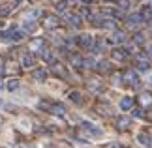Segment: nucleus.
Here are the masks:
<instances>
[{
  "instance_id": "25",
  "label": "nucleus",
  "mask_w": 152,
  "mask_h": 148,
  "mask_svg": "<svg viewBox=\"0 0 152 148\" xmlns=\"http://www.w3.org/2000/svg\"><path fill=\"white\" fill-rule=\"evenodd\" d=\"M83 66H85V68H94V66H96L94 58H83Z\"/></svg>"
},
{
  "instance_id": "3",
  "label": "nucleus",
  "mask_w": 152,
  "mask_h": 148,
  "mask_svg": "<svg viewBox=\"0 0 152 148\" xmlns=\"http://www.w3.org/2000/svg\"><path fill=\"white\" fill-rule=\"evenodd\" d=\"M81 129L86 133H90V135H96V137H100L102 135V129H98L96 126H92L90 122H81Z\"/></svg>"
},
{
  "instance_id": "2",
  "label": "nucleus",
  "mask_w": 152,
  "mask_h": 148,
  "mask_svg": "<svg viewBox=\"0 0 152 148\" xmlns=\"http://www.w3.org/2000/svg\"><path fill=\"white\" fill-rule=\"evenodd\" d=\"M122 79H124L128 85H132L133 88H137V86H139V85H137V81H139V79H137V73L133 71V69H128V71H124Z\"/></svg>"
},
{
  "instance_id": "14",
  "label": "nucleus",
  "mask_w": 152,
  "mask_h": 148,
  "mask_svg": "<svg viewBox=\"0 0 152 148\" xmlns=\"http://www.w3.org/2000/svg\"><path fill=\"white\" fill-rule=\"evenodd\" d=\"M28 47H30V51H43V39H32Z\"/></svg>"
},
{
  "instance_id": "19",
  "label": "nucleus",
  "mask_w": 152,
  "mask_h": 148,
  "mask_svg": "<svg viewBox=\"0 0 152 148\" xmlns=\"http://www.w3.org/2000/svg\"><path fill=\"white\" fill-rule=\"evenodd\" d=\"M23 30H25V32H32V30H36V23H34V21H25V25H23Z\"/></svg>"
},
{
  "instance_id": "17",
  "label": "nucleus",
  "mask_w": 152,
  "mask_h": 148,
  "mask_svg": "<svg viewBox=\"0 0 152 148\" xmlns=\"http://www.w3.org/2000/svg\"><path fill=\"white\" fill-rule=\"evenodd\" d=\"M128 126H130V120H128V118H124V116L116 118V128L118 129H126Z\"/></svg>"
},
{
  "instance_id": "7",
  "label": "nucleus",
  "mask_w": 152,
  "mask_h": 148,
  "mask_svg": "<svg viewBox=\"0 0 152 148\" xmlns=\"http://www.w3.org/2000/svg\"><path fill=\"white\" fill-rule=\"evenodd\" d=\"M139 15H141L143 21H152V6H145V8L139 11Z\"/></svg>"
},
{
  "instance_id": "20",
  "label": "nucleus",
  "mask_w": 152,
  "mask_h": 148,
  "mask_svg": "<svg viewBox=\"0 0 152 148\" xmlns=\"http://www.w3.org/2000/svg\"><path fill=\"white\" fill-rule=\"evenodd\" d=\"M6 88H8V90H11V92L17 90V88H19V81H17V79H10L8 85H6Z\"/></svg>"
},
{
  "instance_id": "15",
  "label": "nucleus",
  "mask_w": 152,
  "mask_h": 148,
  "mask_svg": "<svg viewBox=\"0 0 152 148\" xmlns=\"http://www.w3.org/2000/svg\"><path fill=\"white\" fill-rule=\"evenodd\" d=\"M66 19H68L69 23H72L73 26H79V25H81V21H83V19H81V17H79L77 13H68V15H66Z\"/></svg>"
},
{
  "instance_id": "43",
  "label": "nucleus",
  "mask_w": 152,
  "mask_h": 148,
  "mask_svg": "<svg viewBox=\"0 0 152 148\" xmlns=\"http://www.w3.org/2000/svg\"><path fill=\"white\" fill-rule=\"evenodd\" d=\"M0 126H2V116H0Z\"/></svg>"
},
{
  "instance_id": "16",
  "label": "nucleus",
  "mask_w": 152,
  "mask_h": 148,
  "mask_svg": "<svg viewBox=\"0 0 152 148\" xmlns=\"http://www.w3.org/2000/svg\"><path fill=\"white\" fill-rule=\"evenodd\" d=\"M21 64H23V68H32L34 66V58H32V55H25L21 58Z\"/></svg>"
},
{
  "instance_id": "37",
  "label": "nucleus",
  "mask_w": 152,
  "mask_h": 148,
  "mask_svg": "<svg viewBox=\"0 0 152 148\" xmlns=\"http://www.w3.org/2000/svg\"><path fill=\"white\" fill-rule=\"evenodd\" d=\"M105 148H120V146L116 144V143H111V144H107V146H105Z\"/></svg>"
},
{
  "instance_id": "1",
  "label": "nucleus",
  "mask_w": 152,
  "mask_h": 148,
  "mask_svg": "<svg viewBox=\"0 0 152 148\" xmlns=\"http://www.w3.org/2000/svg\"><path fill=\"white\" fill-rule=\"evenodd\" d=\"M42 107H43V109H49L51 114H55V116H58V118H64V116H66V107H64V105H60V103H51V105L42 103Z\"/></svg>"
},
{
  "instance_id": "22",
  "label": "nucleus",
  "mask_w": 152,
  "mask_h": 148,
  "mask_svg": "<svg viewBox=\"0 0 152 148\" xmlns=\"http://www.w3.org/2000/svg\"><path fill=\"white\" fill-rule=\"evenodd\" d=\"M69 99H72L73 103H77V105L83 101V98H81V94H79V92H72V94H69Z\"/></svg>"
},
{
  "instance_id": "32",
  "label": "nucleus",
  "mask_w": 152,
  "mask_h": 148,
  "mask_svg": "<svg viewBox=\"0 0 152 148\" xmlns=\"http://www.w3.org/2000/svg\"><path fill=\"white\" fill-rule=\"evenodd\" d=\"M102 47H103V45H102V41H98V43H94V47H92V49H94V52H100V51H102Z\"/></svg>"
},
{
  "instance_id": "23",
  "label": "nucleus",
  "mask_w": 152,
  "mask_h": 148,
  "mask_svg": "<svg viewBox=\"0 0 152 148\" xmlns=\"http://www.w3.org/2000/svg\"><path fill=\"white\" fill-rule=\"evenodd\" d=\"M100 26H103V28H107V30H115V21H111V19H107V21H103V23H100Z\"/></svg>"
},
{
  "instance_id": "41",
  "label": "nucleus",
  "mask_w": 152,
  "mask_h": 148,
  "mask_svg": "<svg viewBox=\"0 0 152 148\" xmlns=\"http://www.w3.org/2000/svg\"><path fill=\"white\" fill-rule=\"evenodd\" d=\"M2 88H4V82H0V90H2Z\"/></svg>"
},
{
  "instance_id": "6",
  "label": "nucleus",
  "mask_w": 152,
  "mask_h": 148,
  "mask_svg": "<svg viewBox=\"0 0 152 148\" xmlns=\"http://www.w3.org/2000/svg\"><path fill=\"white\" fill-rule=\"evenodd\" d=\"M126 21H128V26H132V28H133V26H137L143 19H141V15H139V13H132V15H128V19H126Z\"/></svg>"
},
{
  "instance_id": "12",
  "label": "nucleus",
  "mask_w": 152,
  "mask_h": 148,
  "mask_svg": "<svg viewBox=\"0 0 152 148\" xmlns=\"http://www.w3.org/2000/svg\"><path fill=\"white\" fill-rule=\"evenodd\" d=\"M111 56H113L115 60H124V58L128 56V51H122V49H115L113 52H111Z\"/></svg>"
},
{
  "instance_id": "26",
  "label": "nucleus",
  "mask_w": 152,
  "mask_h": 148,
  "mask_svg": "<svg viewBox=\"0 0 152 148\" xmlns=\"http://www.w3.org/2000/svg\"><path fill=\"white\" fill-rule=\"evenodd\" d=\"M69 60H72L75 66H81V64H83V58H81L79 55H72V56H69Z\"/></svg>"
},
{
  "instance_id": "10",
  "label": "nucleus",
  "mask_w": 152,
  "mask_h": 148,
  "mask_svg": "<svg viewBox=\"0 0 152 148\" xmlns=\"http://www.w3.org/2000/svg\"><path fill=\"white\" fill-rule=\"evenodd\" d=\"M77 41H79L81 47H90V43H92V36H90V34H81Z\"/></svg>"
},
{
  "instance_id": "21",
  "label": "nucleus",
  "mask_w": 152,
  "mask_h": 148,
  "mask_svg": "<svg viewBox=\"0 0 152 148\" xmlns=\"http://www.w3.org/2000/svg\"><path fill=\"white\" fill-rule=\"evenodd\" d=\"M45 77H47V73H45L43 69H36V71H34V79L36 81H45Z\"/></svg>"
},
{
  "instance_id": "35",
  "label": "nucleus",
  "mask_w": 152,
  "mask_h": 148,
  "mask_svg": "<svg viewBox=\"0 0 152 148\" xmlns=\"http://www.w3.org/2000/svg\"><path fill=\"white\" fill-rule=\"evenodd\" d=\"M28 17H39V9H32L30 13H28Z\"/></svg>"
},
{
  "instance_id": "24",
  "label": "nucleus",
  "mask_w": 152,
  "mask_h": 148,
  "mask_svg": "<svg viewBox=\"0 0 152 148\" xmlns=\"http://www.w3.org/2000/svg\"><path fill=\"white\" fill-rule=\"evenodd\" d=\"M0 38H2V41H11V28L10 30H2L0 32Z\"/></svg>"
},
{
  "instance_id": "45",
  "label": "nucleus",
  "mask_w": 152,
  "mask_h": 148,
  "mask_svg": "<svg viewBox=\"0 0 152 148\" xmlns=\"http://www.w3.org/2000/svg\"><path fill=\"white\" fill-rule=\"evenodd\" d=\"M105 2H109V0H105Z\"/></svg>"
},
{
  "instance_id": "9",
  "label": "nucleus",
  "mask_w": 152,
  "mask_h": 148,
  "mask_svg": "<svg viewBox=\"0 0 152 148\" xmlns=\"http://www.w3.org/2000/svg\"><path fill=\"white\" fill-rule=\"evenodd\" d=\"M139 103H141V107H147V105H152V94L145 92L139 96Z\"/></svg>"
},
{
  "instance_id": "31",
  "label": "nucleus",
  "mask_w": 152,
  "mask_h": 148,
  "mask_svg": "<svg viewBox=\"0 0 152 148\" xmlns=\"http://www.w3.org/2000/svg\"><path fill=\"white\" fill-rule=\"evenodd\" d=\"M88 88H90V90H102V85H100V82H96V85H94V82H88Z\"/></svg>"
},
{
  "instance_id": "18",
  "label": "nucleus",
  "mask_w": 152,
  "mask_h": 148,
  "mask_svg": "<svg viewBox=\"0 0 152 148\" xmlns=\"http://www.w3.org/2000/svg\"><path fill=\"white\" fill-rule=\"evenodd\" d=\"M45 26L47 28H56L58 26V19L56 17H47V19H45Z\"/></svg>"
},
{
  "instance_id": "29",
  "label": "nucleus",
  "mask_w": 152,
  "mask_h": 148,
  "mask_svg": "<svg viewBox=\"0 0 152 148\" xmlns=\"http://www.w3.org/2000/svg\"><path fill=\"white\" fill-rule=\"evenodd\" d=\"M118 6H120V9H128L130 8V2L128 0H118Z\"/></svg>"
},
{
  "instance_id": "4",
  "label": "nucleus",
  "mask_w": 152,
  "mask_h": 148,
  "mask_svg": "<svg viewBox=\"0 0 152 148\" xmlns=\"http://www.w3.org/2000/svg\"><path fill=\"white\" fill-rule=\"evenodd\" d=\"M135 66H137V69H141V71H147V69L150 68L148 66V60H147V58H141V56H135Z\"/></svg>"
},
{
  "instance_id": "38",
  "label": "nucleus",
  "mask_w": 152,
  "mask_h": 148,
  "mask_svg": "<svg viewBox=\"0 0 152 148\" xmlns=\"http://www.w3.org/2000/svg\"><path fill=\"white\" fill-rule=\"evenodd\" d=\"M81 2H85V4H90V2H94V0H81Z\"/></svg>"
},
{
  "instance_id": "30",
  "label": "nucleus",
  "mask_w": 152,
  "mask_h": 148,
  "mask_svg": "<svg viewBox=\"0 0 152 148\" xmlns=\"http://www.w3.org/2000/svg\"><path fill=\"white\" fill-rule=\"evenodd\" d=\"M107 66H109L107 60H102L100 64H98V69H100V71H105V69H107Z\"/></svg>"
},
{
  "instance_id": "5",
  "label": "nucleus",
  "mask_w": 152,
  "mask_h": 148,
  "mask_svg": "<svg viewBox=\"0 0 152 148\" xmlns=\"http://www.w3.org/2000/svg\"><path fill=\"white\" fill-rule=\"evenodd\" d=\"M133 107V98H130V96H124L120 99V109L122 111H130Z\"/></svg>"
},
{
  "instance_id": "46",
  "label": "nucleus",
  "mask_w": 152,
  "mask_h": 148,
  "mask_svg": "<svg viewBox=\"0 0 152 148\" xmlns=\"http://www.w3.org/2000/svg\"><path fill=\"white\" fill-rule=\"evenodd\" d=\"M150 28H152V26H150Z\"/></svg>"
},
{
  "instance_id": "8",
  "label": "nucleus",
  "mask_w": 152,
  "mask_h": 148,
  "mask_svg": "<svg viewBox=\"0 0 152 148\" xmlns=\"http://www.w3.org/2000/svg\"><path fill=\"white\" fill-rule=\"evenodd\" d=\"M122 41H126V34L120 30H115L113 38H111V43H122Z\"/></svg>"
},
{
  "instance_id": "39",
  "label": "nucleus",
  "mask_w": 152,
  "mask_h": 148,
  "mask_svg": "<svg viewBox=\"0 0 152 148\" xmlns=\"http://www.w3.org/2000/svg\"><path fill=\"white\" fill-rule=\"evenodd\" d=\"M148 56H152V45L148 47Z\"/></svg>"
},
{
  "instance_id": "28",
  "label": "nucleus",
  "mask_w": 152,
  "mask_h": 148,
  "mask_svg": "<svg viewBox=\"0 0 152 148\" xmlns=\"http://www.w3.org/2000/svg\"><path fill=\"white\" fill-rule=\"evenodd\" d=\"M66 6H68L66 0H60V2L56 4V9H58V11H64V9H66Z\"/></svg>"
},
{
  "instance_id": "11",
  "label": "nucleus",
  "mask_w": 152,
  "mask_h": 148,
  "mask_svg": "<svg viewBox=\"0 0 152 148\" xmlns=\"http://www.w3.org/2000/svg\"><path fill=\"white\" fill-rule=\"evenodd\" d=\"M137 139H139V143H141L143 146H147V148H152V139L148 137L147 133H139V135H137Z\"/></svg>"
},
{
  "instance_id": "40",
  "label": "nucleus",
  "mask_w": 152,
  "mask_h": 148,
  "mask_svg": "<svg viewBox=\"0 0 152 148\" xmlns=\"http://www.w3.org/2000/svg\"><path fill=\"white\" fill-rule=\"evenodd\" d=\"M4 73V68H2V64H0V75H2Z\"/></svg>"
},
{
  "instance_id": "34",
  "label": "nucleus",
  "mask_w": 152,
  "mask_h": 148,
  "mask_svg": "<svg viewBox=\"0 0 152 148\" xmlns=\"http://www.w3.org/2000/svg\"><path fill=\"white\" fill-rule=\"evenodd\" d=\"M135 43H137V45H139V43H141V45L145 43V38L141 36V34H137V36H135Z\"/></svg>"
},
{
  "instance_id": "36",
  "label": "nucleus",
  "mask_w": 152,
  "mask_h": 148,
  "mask_svg": "<svg viewBox=\"0 0 152 148\" xmlns=\"http://www.w3.org/2000/svg\"><path fill=\"white\" fill-rule=\"evenodd\" d=\"M113 79H115L116 85H118V82H120V75H118V73H115V75H113Z\"/></svg>"
},
{
  "instance_id": "42",
  "label": "nucleus",
  "mask_w": 152,
  "mask_h": 148,
  "mask_svg": "<svg viewBox=\"0 0 152 148\" xmlns=\"http://www.w3.org/2000/svg\"><path fill=\"white\" fill-rule=\"evenodd\" d=\"M19 2H23V0H15V4H19Z\"/></svg>"
},
{
  "instance_id": "33",
  "label": "nucleus",
  "mask_w": 152,
  "mask_h": 148,
  "mask_svg": "<svg viewBox=\"0 0 152 148\" xmlns=\"http://www.w3.org/2000/svg\"><path fill=\"white\" fill-rule=\"evenodd\" d=\"M143 114H145V111H143V109H133V116H137V118H139V116H143Z\"/></svg>"
},
{
  "instance_id": "13",
  "label": "nucleus",
  "mask_w": 152,
  "mask_h": 148,
  "mask_svg": "<svg viewBox=\"0 0 152 148\" xmlns=\"http://www.w3.org/2000/svg\"><path fill=\"white\" fill-rule=\"evenodd\" d=\"M25 38V30H17V28H11V41H21Z\"/></svg>"
},
{
  "instance_id": "27",
  "label": "nucleus",
  "mask_w": 152,
  "mask_h": 148,
  "mask_svg": "<svg viewBox=\"0 0 152 148\" xmlns=\"http://www.w3.org/2000/svg\"><path fill=\"white\" fill-rule=\"evenodd\" d=\"M42 56H43V60H45V62H53V60H55L51 51H43V52H42Z\"/></svg>"
},
{
  "instance_id": "44",
  "label": "nucleus",
  "mask_w": 152,
  "mask_h": 148,
  "mask_svg": "<svg viewBox=\"0 0 152 148\" xmlns=\"http://www.w3.org/2000/svg\"><path fill=\"white\" fill-rule=\"evenodd\" d=\"M0 105H2V99H0Z\"/></svg>"
}]
</instances>
